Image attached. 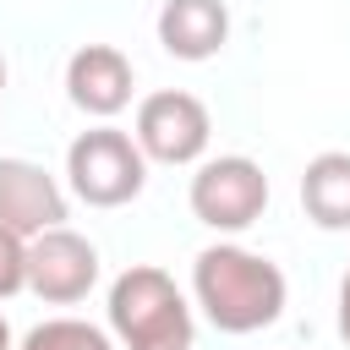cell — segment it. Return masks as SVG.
I'll return each instance as SVG.
<instances>
[{
    "instance_id": "4",
    "label": "cell",
    "mask_w": 350,
    "mask_h": 350,
    "mask_svg": "<svg viewBox=\"0 0 350 350\" xmlns=\"http://www.w3.org/2000/svg\"><path fill=\"white\" fill-rule=\"evenodd\" d=\"M268 208V175L257 159L246 153H224V159H208L197 164L191 175V213L219 230V235H235L246 224H257Z\"/></svg>"
},
{
    "instance_id": "9",
    "label": "cell",
    "mask_w": 350,
    "mask_h": 350,
    "mask_svg": "<svg viewBox=\"0 0 350 350\" xmlns=\"http://www.w3.org/2000/svg\"><path fill=\"white\" fill-rule=\"evenodd\" d=\"M159 44L175 60H213L230 44V11H224V0H164V11H159Z\"/></svg>"
},
{
    "instance_id": "7",
    "label": "cell",
    "mask_w": 350,
    "mask_h": 350,
    "mask_svg": "<svg viewBox=\"0 0 350 350\" xmlns=\"http://www.w3.org/2000/svg\"><path fill=\"white\" fill-rule=\"evenodd\" d=\"M0 224L22 241L66 224V191L60 180L33 159H0Z\"/></svg>"
},
{
    "instance_id": "3",
    "label": "cell",
    "mask_w": 350,
    "mask_h": 350,
    "mask_svg": "<svg viewBox=\"0 0 350 350\" xmlns=\"http://www.w3.org/2000/svg\"><path fill=\"white\" fill-rule=\"evenodd\" d=\"M66 175H71V191L88 208H126L148 186V159H142L131 131L93 126L66 148Z\"/></svg>"
},
{
    "instance_id": "6",
    "label": "cell",
    "mask_w": 350,
    "mask_h": 350,
    "mask_svg": "<svg viewBox=\"0 0 350 350\" xmlns=\"http://www.w3.org/2000/svg\"><path fill=\"white\" fill-rule=\"evenodd\" d=\"M98 284V252L88 235L55 224L27 241V290L49 306H71Z\"/></svg>"
},
{
    "instance_id": "13",
    "label": "cell",
    "mask_w": 350,
    "mask_h": 350,
    "mask_svg": "<svg viewBox=\"0 0 350 350\" xmlns=\"http://www.w3.org/2000/svg\"><path fill=\"white\" fill-rule=\"evenodd\" d=\"M339 339L350 345V268H345V279H339Z\"/></svg>"
},
{
    "instance_id": "11",
    "label": "cell",
    "mask_w": 350,
    "mask_h": 350,
    "mask_svg": "<svg viewBox=\"0 0 350 350\" xmlns=\"http://www.w3.org/2000/svg\"><path fill=\"white\" fill-rule=\"evenodd\" d=\"M16 350H115V339L98 328V323H82V317H49L38 328H27V339Z\"/></svg>"
},
{
    "instance_id": "8",
    "label": "cell",
    "mask_w": 350,
    "mask_h": 350,
    "mask_svg": "<svg viewBox=\"0 0 350 350\" xmlns=\"http://www.w3.org/2000/svg\"><path fill=\"white\" fill-rule=\"evenodd\" d=\"M66 93L82 115H120L131 104V60L115 49V44H82L71 60H66Z\"/></svg>"
},
{
    "instance_id": "15",
    "label": "cell",
    "mask_w": 350,
    "mask_h": 350,
    "mask_svg": "<svg viewBox=\"0 0 350 350\" xmlns=\"http://www.w3.org/2000/svg\"><path fill=\"white\" fill-rule=\"evenodd\" d=\"M0 88H5V60H0Z\"/></svg>"
},
{
    "instance_id": "5",
    "label": "cell",
    "mask_w": 350,
    "mask_h": 350,
    "mask_svg": "<svg viewBox=\"0 0 350 350\" xmlns=\"http://www.w3.org/2000/svg\"><path fill=\"white\" fill-rule=\"evenodd\" d=\"M131 137H137L142 159H153V164H197L208 153L213 120H208V104L197 93L164 88V93H148L137 104V131Z\"/></svg>"
},
{
    "instance_id": "12",
    "label": "cell",
    "mask_w": 350,
    "mask_h": 350,
    "mask_svg": "<svg viewBox=\"0 0 350 350\" xmlns=\"http://www.w3.org/2000/svg\"><path fill=\"white\" fill-rule=\"evenodd\" d=\"M16 290H27V241L0 224V301Z\"/></svg>"
},
{
    "instance_id": "1",
    "label": "cell",
    "mask_w": 350,
    "mask_h": 350,
    "mask_svg": "<svg viewBox=\"0 0 350 350\" xmlns=\"http://www.w3.org/2000/svg\"><path fill=\"white\" fill-rule=\"evenodd\" d=\"M191 295L219 334H257L284 312V273L246 246H202L191 262Z\"/></svg>"
},
{
    "instance_id": "2",
    "label": "cell",
    "mask_w": 350,
    "mask_h": 350,
    "mask_svg": "<svg viewBox=\"0 0 350 350\" xmlns=\"http://www.w3.org/2000/svg\"><path fill=\"white\" fill-rule=\"evenodd\" d=\"M109 334L115 350H191V306L164 268L137 262L109 284Z\"/></svg>"
},
{
    "instance_id": "14",
    "label": "cell",
    "mask_w": 350,
    "mask_h": 350,
    "mask_svg": "<svg viewBox=\"0 0 350 350\" xmlns=\"http://www.w3.org/2000/svg\"><path fill=\"white\" fill-rule=\"evenodd\" d=\"M0 350H11V323L0 317Z\"/></svg>"
},
{
    "instance_id": "10",
    "label": "cell",
    "mask_w": 350,
    "mask_h": 350,
    "mask_svg": "<svg viewBox=\"0 0 350 350\" xmlns=\"http://www.w3.org/2000/svg\"><path fill=\"white\" fill-rule=\"evenodd\" d=\"M301 208L317 230H350V153H317L301 170Z\"/></svg>"
}]
</instances>
